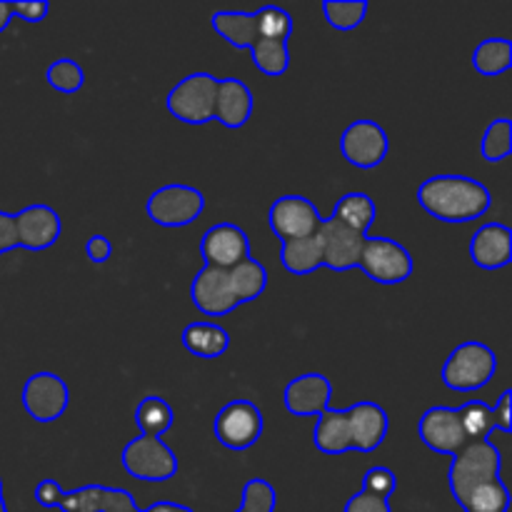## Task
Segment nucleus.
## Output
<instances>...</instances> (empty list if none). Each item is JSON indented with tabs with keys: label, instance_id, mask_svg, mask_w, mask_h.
<instances>
[{
	"label": "nucleus",
	"instance_id": "f257e3e1",
	"mask_svg": "<svg viewBox=\"0 0 512 512\" xmlns=\"http://www.w3.org/2000/svg\"><path fill=\"white\" fill-rule=\"evenodd\" d=\"M448 488L463 512H508L510 490L503 483V455L493 440L468 443L453 455Z\"/></svg>",
	"mask_w": 512,
	"mask_h": 512
},
{
	"label": "nucleus",
	"instance_id": "f03ea898",
	"mask_svg": "<svg viewBox=\"0 0 512 512\" xmlns=\"http://www.w3.org/2000/svg\"><path fill=\"white\" fill-rule=\"evenodd\" d=\"M418 203L435 220L463 225L483 218L493 205V195L488 185L480 180L458 173H443L423 180L418 188Z\"/></svg>",
	"mask_w": 512,
	"mask_h": 512
},
{
	"label": "nucleus",
	"instance_id": "7ed1b4c3",
	"mask_svg": "<svg viewBox=\"0 0 512 512\" xmlns=\"http://www.w3.org/2000/svg\"><path fill=\"white\" fill-rule=\"evenodd\" d=\"M498 373V355L490 345L468 340L448 355L443 365V383L455 393L483 390Z\"/></svg>",
	"mask_w": 512,
	"mask_h": 512
},
{
	"label": "nucleus",
	"instance_id": "20e7f679",
	"mask_svg": "<svg viewBox=\"0 0 512 512\" xmlns=\"http://www.w3.org/2000/svg\"><path fill=\"white\" fill-rule=\"evenodd\" d=\"M120 465L130 478L143 480V483H165V480H173L180 470L173 448L150 433H140L125 445L120 453Z\"/></svg>",
	"mask_w": 512,
	"mask_h": 512
},
{
	"label": "nucleus",
	"instance_id": "39448f33",
	"mask_svg": "<svg viewBox=\"0 0 512 512\" xmlns=\"http://www.w3.org/2000/svg\"><path fill=\"white\" fill-rule=\"evenodd\" d=\"M218 80L213 73H190L165 95V108L185 125H205L213 120Z\"/></svg>",
	"mask_w": 512,
	"mask_h": 512
},
{
	"label": "nucleus",
	"instance_id": "423d86ee",
	"mask_svg": "<svg viewBox=\"0 0 512 512\" xmlns=\"http://www.w3.org/2000/svg\"><path fill=\"white\" fill-rule=\"evenodd\" d=\"M358 268L378 285H400L413 275L415 263L403 243L383 235H365Z\"/></svg>",
	"mask_w": 512,
	"mask_h": 512
},
{
	"label": "nucleus",
	"instance_id": "0eeeda50",
	"mask_svg": "<svg viewBox=\"0 0 512 512\" xmlns=\"http://www.w3.org/2000/svg\"><path fill=\"white\" fill-rule=\"evenodd\" d=\"M205 210V195L193 185L170 183L153 190L145 200V215L160 228H185Z\"/></svg>",
	"mask_w": 512,
	"mask_h": 512
},
{
	"label": "nucleus",
	"instance_id": "6e6552de",
	"mask_svg": "<svg viewBox=\"0 0 512 512\" xmlns=\"http://www.w3.org/2000/svg\"><path fill=\"white\" fill-rule=\"evenodd\" d=\"M263 430V413H260L258 405L248 403V400H233L225 408H220L213 423V433L218 443L223 448L233 450V453H243V450L258 445V440L263 438Z\"/></svg>",
	"mask_w": 512,
	"mask_h": 512
},
{
	"label": "nucleus",
	"instance_id": "1a4fd4ad",
	"mask_svg": "<svg viewBox=\"0 0 512 512\" xmlns=\"http://www.w3.org/2000/svg\"><path fill=\"white\" fill-rule=\"evenodd\" d=\"M20 400H23V408L35 423H55L65 415L70 405V388L58 373H50V370H43V373H35L25 380L23 393H20Z\"/></svg>",
	"mask_w": 512,
	"mask_h": 512
},
{
	"label": "nucleus",
	"instance_id": "9d476101",
	"mask_svg": "<svg viewBox=\"0 0 512 512\" xmlns=\"http://www.w3.org/2000/svg\"><path fill=\"white\" fill-rule=\"evenodd\" d=\"M388 153L390 138L383 125L375 123V120H355L340 135V155L353 168H380Z\"/></svg>",
	"mask_w": 512,
	"mask_h": 512
},
{
	"label": "nucleus",
	"instance_id": "9b49d317",
	"mask_svg": "<svg viewBox=\"0 0 512 512\" xmlns=\"http://www.w3.org/2000/svg\"><path fill=\"white\" fill-rule=\"evenodd\" d=\"M190 300H193V308L205 318H225L243 305L230 278V270L208 268V265H203L193 278Z\"/></svg>",
	"mask_w": 512,
	"mask_h": 512
},
{
	"label": "nucleus",
	"instance_id": "f8f14e48",
	"mask_svg": "<svg viewBox=\"0 0 512 512\" xmlns=\"http://www.w3.org/2000/svg\"><path fill=\"white\" fill-rule=\"evenodd\" d=\"M268 225L283 243V240L310 238V235L318 233L320 225H323V215L315 208L313 200L290 193L270 205Z\"/></svg>",
	"mask_w": 512,
	"mask_h": 512
},
{
	"label": "nucleus",
	"instance_id": "ddd939ff",
	"mask_svg": "<svg viewBox=\"0 0 512 512\" xmlns=\"http://www.w3.org/2000/svg\"><path fill=\"white\" fill-rule=\"evenodd\" d=\"M318 238L320 248H323V268H330L333 273H348V270L358 268L365 245L363 233H355L353 228L330 215V218H323Z\"/></svg>",
	"mask_w": 512,
	"mask_h": 512
},
{
	"label": "nucleus",
	"instance_id": "4468645a",
	"mask_svg": "<svg viewBox=\"0 0 512 512\" xmlns=\"http://www.w3.org/2000/svg\"><path fill=\"white\" fill-rule=\"evenodd\" d=\"M15 230H18V248L40 253L58 243L63 235V220L50 205L33 203L15 213Z\"/></svg>",
	"mask_w": 512,
	"mask_h": 512
},
{
	"label": "nucleus",
	"instance_id": "2eb2a0df",
	"mask_svg": "<svg viewBox=\"0 0 512 512\" xmlns=\"http://www.w3.org/2000/svg\"><path fill=\"white\" fill-rule=\"evenodd\" d=\"M200 258L208 268L230 270L245 258H250V240L240 225L218 223L208 228L200 238Z\"/></svg>",
	"mask_w": 512,
	"mask_h": 512
},
{
	"label": "nucleus",
	"instance_id": "dca6fc26",
	"mask_svg": "<svg viewBox=\"0 0 512 512\" xmlns=\"http://www.w3.org/2000/svg\"><path fill=\"white\" fill-rule=\"evenodd\" d=\"M418 435L425 448L438 455H448V458H453L455 453H460L468 445L458 410L445 408V405H433V408L420 415Z\"/></svg>",
	"mask_w": 512,
	"mask_h": 512
},
{
	"label": "nucleus",
	"instance_id": "f3484780",
	"mask_svg": "<svg viewBox=\"0 0 512 512\" xmlns=\"http://www.w3.org/2000/svg\"><path fill=\"white\" fill-rule=\"evenodd\" d=\"M333 383L323 373H303L283 390V405L295 418H318L330 408Z\"/></svg>",
	"mask_w": 512,
	"mask_h": 512
},
{
	"label": "nucleus",
	"instance_id": "a211bd4d",
	"mask_svg": "<svg viewBox=\"0 0 512 512\" xmlns=\"http://www.w3.org/2000/svg\"><path fill=\"white\" fill-rule=\"evenodd\" d=\"M350 435L355 453H375L385 443L390 430V418L383 405L373 400H360L348 408Z\"/></svg>",
	"mask_w": 512,
	"mask_h": 512
},
{
	"label": "nucleus",
	"instance_id": "6ab92c4d",
	"mask_svg": "<svg viewBox=\"0 0 512 512\" xmlns=\"http://www.w3.org/2000/svg\"><path fill=\"white\" fill-rule=\"evenodd\" d=\"M138 508L133 495L123 488H105V485H83L78 490H65L60 498V512H125Z\"/></svg>",
	"mask_w": 512,
	"mask_h": 512
},
{
	"label": "nucleus",
	"instance_id": "aec40b11",
	"mask_svg": "<svg viewBox=\"0 0 512 512\" xmlns=\"http://www.w3.org/2000/svg\"><path fill=\"white\" fill-rule=\"evenodd\" d=\"M255 98L253 90L238 78H223L218 80V90H215V110L213 120H218L223 128L240 130L248 125L250 115H253Z\"/></svg>",
	"mask_w": 512,
	"mask_h": 512
},
{
	"label": "nucleus",
	"instance_id": "412c9836",
	"mask_svg": "<svg viewBox=\"0 0 512 512\" xmlns=\"http://www.w3.org/2000/svg\"><path fill=\"white\" fill-rule=\"evenodd\" d=\"M470 258L483 270H503L512 263V230L503 223H485L470 240Z\"/></svg>",
	"mask_w": 512,
	"mask_h": 512
},
{
	"label": "nucleus",
	"instance_id": "4be33fe9",
	"mask_svg": "<svg viewBox=\"0 0 512 512\" xmlns=\"http://www.w3.org/2000/svg\"><path fill=\"white\" fill-rule=\"evenodd\" d=\"M318 423H315L313 445L323 455H345L353 450V435H350V420L348 408H328L320 413Z\"/></svg>",
	"mask_w": 512,
	"mask_h": 512
},
{
	"label": "nucleus",
	"instance_id": "5701e85b",
	"mask_svg": "<svg viewBox=\"0 0 512 512\" xmlns=\"http://www.w3.org/2000/svg\"><path fill=\"white\" fill-rule=\"evenodd\" d=\"M180 343L195 358L215 360L228 353L230 333L218 323H190L185 325Z\"/></svg>",
	"mask_w": 512,
	"mask_h": 512
},
{
	"label": "nucleus",
	"instance_id": "b1692460",
	"mask_svg": "<svg viewBox=\"0 0 512 512\" xmlns=\"http://www.w3.org/2000/svg\"><path fill=\"white\" fill-rule=\"evenodd\" d=\"M280 265L290 275H300V278L323 268V248H320L318 233L310 235V238L283 240L280 243Z\"/></svg>",
	"mask_w": 512,
	"mask_h": 512
},
{
	"label": "nucleus",
	"instance_id": "393cba45",
	"mask_svg": "<svg viewBox=\"0 0 512 512\" xmlns=\"http://www.w3.org/2000/svg\"><path fill=\"white\" fill-rule=\"evenodd\" d=\"M210 25H213V30L225 43L238 50H250L255 40H258V35H255V13L218 10V13L210 15Z\"/></svg>",
	"mask_w": 512,
	"mask_h": 512
},
{
	"label": "nucleus",
	"instance_id": "a878e982",
	"mask_svg": "<svg viewBox=\"0 0 512 512\" xmlns=\"http://www.w3.org/2000/svg\"><path fill=\"white\" fill-rule=\"evenodd\" d=\"M333 218L348 225V228H353L355 233L365 235L370 225L375 223V218H378V208H375L373 198L368 193H345L335 203Z\"/></svg>",
	"mask_w": 512,
	"mask_h": 512
},
{
	"label": "nucleus",
	"instance_id": "bb28decb",
	"mask_svg": "<svg viewBox=\"0 0 512 512\" xmlns=\"http://www.w3.org/2000/svg\"><path fill=\"white\" fill-rule=\"evenodd\" d=\"M473 70L485 75V78H495V75L508 73L512 65V43L508 38H488L478 43L473 50Z\"/></svg>",
	"mask_w": 512,
	"mask_h": 512
},
{
	"label": "nucleus",
	"instance_id": "cd10ccee",
	"mask_svg": "<svg viewBox=\"0 0 512 512\" xmlns=\"http://www.w3.org/2000/svg\"><path fill=\"white\" fill-rule=\"evenodd\" d=\"M230 278H233V285L243 305L258 300L265 293V288H268V270L253 255L235 265V268H230Z\"/></svg>",
	"mask_w": 512,
	"mask_h": 512
},
{
	"label": "nucleus",
	"instance_id": "c85d7f7f",
	"mask_svg": "<svg viewBox=\"0 0 512 512\" xmlns=\"http://www.w3.org/2000/svg\"><path fill=\"white\" fill-rule=\"evenodd\" d=\"M135 423H138L140 433H150L163 438L175 423V413L170 408L168 400H163L160 395H148L138 403L135 408Z\"/></svg>",
	"mask_w": 512,
	"mask_h": 512
},
{
	"label": "nucleus",
	"instance_id": "c756f323",
	"mask_svg": "<svg viewBox=\"0 0 512 512\" xmlns=\"http://www.w3.org/2000/svg\"><path fill=\"white\" fill-rule=\"evenodd\" d=\"M250 55L255 68L268 78H280L290 68V43L285 40H255Z\"/></svg>",
	"mask_w": 512,
	"mask_h": 512
},
{
	"label": "nucleus",
	"instance_id": "7c9ffc66",
	"mask_svg": "<svg viewBox=\"0 0 512 512\" xmlns=\"http://www.w3.org/2000/svg\"><path fill=\"white\" fill-rule=\"evenodd\" d=\"M368 8L370 5L365 0H325L323 15L330 28L350 33V30H358L363 25Z\"/></svg>",
	"mask_w": 512,
	"mask_h": 512
},
{
	"label": "nucleus",
	"instance_id": "2f4dec72",
	"mask_svg": "<svg viewBox=\"0 0 512 512\" xmlns=\"http://www.w3.org/2000/svg\"><path fill=\"white\" fill-rule=\"evenodd\" d=\"M255 35L258 40H285L293 35V15L280 5H263L255 10Z\"/></svg>",
	"mask_w": 512,
	"mask_h": 512
},
{
	"label": "nucleus",
	"instance_id": "473e14b6",
	"mask_svg": "<svg viewBox=\"0 0 512 512\" xmlns=\"http://www.w3.org/2000/svg\"><path fill=\"white\" fill-rule=\"evenodd\" d=\"M460 425H463V433L468 443H478V440H488L490 433H495L493 428V408L483 400H470L463 408H458Z\"/></svg>",
	"mask_w": 512,
	"mask_h": 512
},
{
	"label": "nucleus",
	"instance_id": "72a5a7b5",
	"mask_svg": "<svg viewBox=\"0 0 512 512\" xmlns=\"http://www.w3.org/2000/svg\"><path fill=\"white\" fill-rule=\"evenodd\" d=\"M480 153L488 163H503L512 153V123L510 118H498L485 128L480 140Z\"/></svg>",
	"mask_w": 512,
	"mask_h": 512
},
{
	"label": "nucleus",
	"instance_id": "f704fd0d",
	"mask_svg": "<svg viewBox=\"0 0 512 512\" xmlns=\"http://www.w3.org/2000/svg\"><path fill=\"white\" fill-rule=\"evenodd\" d=\"M45 83L53 90H58V93L73 95L85 85V70L78 60L60 58L53 65H48V70H45Z\"/></svg>",
	"mask_w": 512,
	"mask_h": 512
},
{
	"label": "nucleus",
	"instance_id": "c9c22d12",
	"mask_svg": "<svg viewBox=\"0 0 512 512\" xmlns=\"http://www.w3.org/2000/svg\"><path fill=\"white\" fill-rule=\"evenodd\" d=\"M278 493L273 485L263 478H253L243 485L240 493V508L235 512H275Z\"/></svg>",
	"mask_w": 512,
	"mask_h": 512
},
{
	"label": "nucleus",
	"instance_id": "e433bc0d",
	"mask_svg": "<svg viewBox=\"0 0 512 512\" xmlns=\"http://www.w3.org/2000/svg\"><path fill=\"white\" fill-rule=\"evenodd\" d=\"M363 490H368V493H375V495H380V498L390 500L395 495V490H398V475H395L390 468H383V465L365 470Z\"/></svg>",
	"mask_w": 512,
	"mask_h": 512
},
{
	"label": "nucleus",
	"instance_id": "4c0bfd02",
	"mask_svg": "<svg viewBox=\"0 0 512 512\" xmlns=\"http://www.w3.org/2000/svg\"><path fill=\"white\" fill-rule=\"evenodd\" d=\"M343 512H393V508H390L388 498H380V495L368 493V490L360 488L358 493L345 503Z\"/></svg>",
	"mask_w": 512,
	"mask_h": 512
},
{
	"label": "nucleus",
	"instance_id": "58836bf2",
	"mask_svg": "<svg viewBox=\"0 0 512 512\" xmlns=\"http://www.w3.org/2000/svg\"><path fill=\"white\" fill-rule=\"evenodd\" d=\"M10 10H13L15 18L25 20L30 25H38L48 18L50 5L43 3V0H23V3H10Z\"/></svg>",
	"mask_w": 512,
	"mask_h": 512
},
{
	"label": "nucleus",
	"instance_id": "ea45409f",
	"mask_svg": "<svg viewBox=\"0 0 512 512\" xmlns=\"http://www.w3.org/2000/svg\"><path fill=\"white\" fill-rule=\"evenodd\" d=\"M110 255H113V243L105 238L103 233H93L88 240H85V258L95 265L108 263Z\"/></svg>",
	"mask_w": 512,
	"mask_h": 512
},
{
	"label": "nucleus",
	"instance_id": "a19ab883",
	"mask_svg": "<svg viewBox=\"0 0 512 512\" xmlns=\"http://www.w3.org/2000/svg\"><path fill=\"white\" fill-rule=\"evenodd\" d=\"M63 493L65 490L60 488L58 480H40V483L35 485V503H38L40 508H58Z\"/></svg>",
	"mask_w": 512,
	"mask_h": 512
},
{
	"label": "nucleus",
	"instance_id": "79ce46f5",
	"mask_svg": "<svg viewBox=\"0 0 512 512\" xmlns=\"http://www.w3.org/2000/svg\"><path fill=\"white\" fill-rule=\"evenodd\" d=\"M510 398L512 390H503L493 408V428L500 433H512V413H510Z\"/></svg>",
	"mask_w": 512,
	"mask_h": 512
},
{
	"label": "nucleus",
	"instance_id": "37998d69",
	"mask_svg": "<svg viewBox=\"0 0 512 512\" xmlns=\"http://www.w3.org/2000/svg\"><path fill=\"white\" fill-rule=\"evenodd\" d=\"M18 248V230H15V215L0 210V255Z\"/></svg>",
	"mask_w": 512,
	"mask_h": 512
},
{
	"label": "nucleus",
	"instance_id": "c03bdc74",
	"mask_svg": "<svg viewBox=\"0 0 512 512\" xmlns=\"http://www.w3.org/2000/svg\"><path fill=\"white\" fill-rule=\"evenodd\" d=\"M143 512H195L188 505H180V503H170V500H160V503H153L150 508H145Z\"/></svg>",
	"mask_w": 512,
	"mask_h": 512
},
{
	"label": "nucleus",
	"instance_id": "a18cd8bd",
	"mask_svg": "<svg viewBox=\"0 0 512 512\" xmlns=\"http://www.w3.org/2000/svg\"><path fill=\"white\" fill-rule=\"evenodd\" d=\"M10 20H13V10H10V3H0V33L8 30Z\"/></svg>",
	"mask_w": 512,
	"mask_h": 512
},
{
	"label": "nucleus",
	"instance_id": "49530a36",
	"mask_svg": "<svg viewBox=\"0 0 512 512\" xmlns=\"http://www.w3.org/2000/svg\"><path fill=\"white\" fill-rule=\"evenodd\" d=\"M0 512H8V505H5V495H3V478H0Z\"/></svg>",
	"mask_w": 512,
	"mask_h": 512
},
{
	"label": "nucleus",
	"instance_id": "de8ad7c7",
	"mask_svg": "<svg viewBox=\"0 0 512 512\" xmlns=\"http://www.w3.org/2000/svg\"><path fill=\"white\" fill-rule=\"evenodd\" d=\"M125 512H143L140 508H130V510H125Z\"/></svg>",
	"mask_w": 512,
	"mask_h": 512
}]
</instances>
